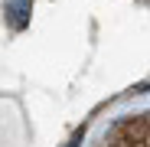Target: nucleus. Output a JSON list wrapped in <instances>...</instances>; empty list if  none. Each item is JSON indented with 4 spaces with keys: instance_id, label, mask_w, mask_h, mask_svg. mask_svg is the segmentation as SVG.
Returning a JSON list of instances; mask_svg holds the SVG:
<instances>
[{
    "instance_id": "nucleus-1",
    "label": "nucleus",
    "mask_w": 150,
    "mask_h": 147,
    "mask_svg": "<svg viewBox=\"0 0 150 147\" xmlns=\"http://www.w3.org/2000/svg\"><path fill=\"white\" fill-rule=\"evenodd\" d=\"M7 10L13 13V16H10V20H13V26H23V20H26L23 13H30V0H10Z\"/></svg>"
}]
</instances>
